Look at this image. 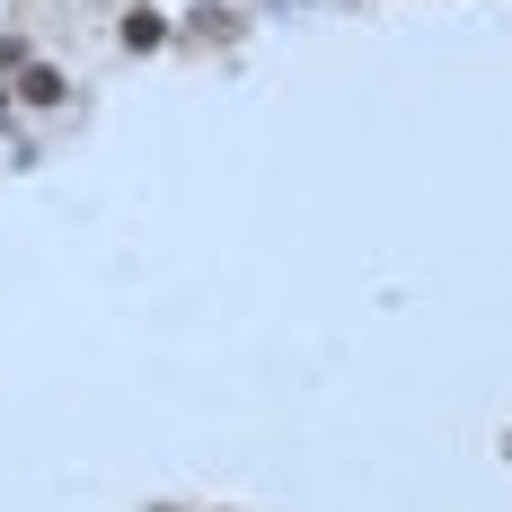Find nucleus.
Wrapping results in <instances>:
<instances>
[{"label": "nucleus", "mask_w": 512, "mask_h": 512, "mask_svg": "<svg viewBox=\"0 0 512 512\" xmlns=\"http://www.w3.org/2000/svg\"><path fill=\"white\" fill-rule=\"evenodd\" d=\"M0 133H9V62H0Z\"/></svg>", "instance_id": "7ed1b4c3"}, {"label": "nucleus", "mask_w": 512, "mask_h": 512, "mask_svg": "<svg viewBox=\"0 0 512 512\" xmlns=\"http://www.w3.org/2000/svg\"><path fill=\"white\" fill-rule=\"evenodd\" d=\"M9 98H18V106H36V115H53V106H71V80H62V71H53V62H27V71H18V89H9Z\"/></svg>", "instance_id": "f257e3e1"}, {"label": "nucleus", "mask_w": 512, "mask_h": 512, "mask_svg": "<svg viewBox=\"0 0 512 512\" xmlns=\"http://www.w3.org/2000/svg\"><path fill=\"white\" fill-rule=\"evenodd\" d=\"M115 45L124 53H159L168 45V18H159V9H124V18H115Z\"/></svg>", "instance_id": "f03ea898"}]
</instances>
